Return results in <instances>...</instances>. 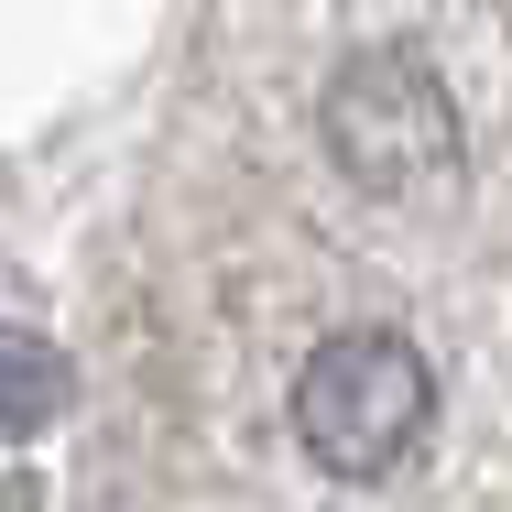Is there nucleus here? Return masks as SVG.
Instances as JSON below:
<instances>
[{
    "label": "nucleus",
    "instance_id": "1",
    "mask_svg": "<svg viewBox=\"0 0 512 512\" xmlns=\"http://www.w3.org/2000/svg\"><path fill=\"white\" fill-rule=\"evenodd\" d=\"M436 425V371L425 349L393 338V327H338L316 338L306 371H295V436L327 480H382L404 469Z\"/></svg>",
    "mask_w": 512,
    "mask_h": 512
},
{
    "label": "nucleus",
    "instance_id": "2",
    "mask_svg": "<svg viewBox=\"0 0 512 512\" xmlns=\"http://www.w3.org/2000/svg\"><path fill=\"white\" fill-rule=\"evenodd\" d=\"M316 131H327L338 175L371 186V197H414V186H447V175H458V99H447V77H436L425 55H404V44H360V55L327 77Z\"/></svg>",
    "mask_w": 512,
    "mask_h": 512
},
{
    "label": "nucleus",
    "instance_id": "3",
    "mask_svg": "<svg viewBox=\"0 0 512 512\" xmlns=\"http://www.w3.org/2000/svg\"><path fill=\"white\" fill-rule=\"evenodd\" d=\"M77 393V371H66V349L44 338V327H0V447H22V436H44L55 414Z\"/></svg>",
    "mask_w": 512,
    "mask_h": 512
},
{
    "label": "nucleus",
    "instance_id": "4",
    "mask_svg": "<svg viewBox=\"0 0 512 512\" xmlns=\"http://www.w3.org/2000/svg\"><path fill=\"white\" fill-rule=\"evenodd\" d=\"M0 512H44V480H33V469H11V480H0Z\"/></svg>",
    "mask_w": 512,
    "mask_h": 512
}]
</instances>
